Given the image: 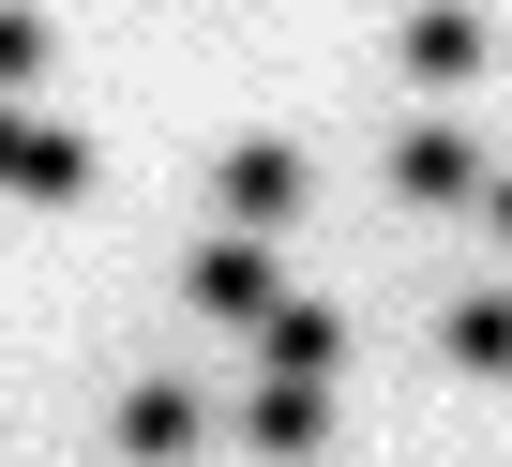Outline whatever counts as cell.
Wrapping results in <instances>:
<instances>
[{
	"label": "cell",
	"mask_w": 512,
	"mask_h": 467,
	"mask_svg": "<svg viewBox=\"0 0 512 467\" xmlns=\"http://www.w3.org/2000/svg\"><path fill=\"white\" fill-rule=\"evenodd\" d=\"M211 196H226V226H241V242H272V226H302V196H317V166H302L287 136H241V151L211 166Z\"/></svg>",
	"instance_id": "6da1fadb"
},
{
	"label": "cell",
	"mask_w": 512,
	"mask_h": 467,
	"mask_svg": "<svg viewBox=\"0 0 512 467\" xmlns=\"http://www.w3.org/2000/svg\"><path fill=\"white\" fill-rule=\"evenodd\" d=\"M0 181L46 196V211H76V196H91V136H61V121H16V106H0Z\"/></svg>",
	"instance_id": "7a4b0ae2"
},
{
	"label": "cell",
	"mask_w": 512,
	"mask_h": 467,
	"mask_svg": "<svg viewBox=\"0 0 512 467\" xmlns=\"http://www.w3.org/2000/svg\"><path fill=\"white\" fill-rule=\"evenodd\" d=\"M181 287H196L211 317H241V332H272V317H287V287H272V257H256V242H241V226H226V242H211V257L181 272Z\"/></svg>",
	"instance_id": "3957f363"
},
{
	"label": "cell",
	"mask_w": 512,
	"mask_h": 467,
	"mask_svg": "<svg viewBox=\"0 0 512 467\" xmlns=\"http://www.w3.org/2000/svg\"><path fill=\"white\" fill-rule=\"evenodd\" d=\"M482 61H497V31L467 16V0H422V16H407V76H422V91H467Z\"/></svg>",
	"instance_id": "277c9868"
},
{
	"label": "cell",
	"mask_w": 512,
	"mask_h": 467,
	"mask_svg": "<svg viewBox=\"0 0 512 467\" xmlns=\"http://www.w3.org/2000/svg\"><path fill=\"white\" fill-rule=\"evenodd\" d=\"M196 437H211V407H196L181 377H136V392H121V452H136V467H181Z\"/></svg>",
	"instance_id": "5b68a950"
},
{
	"label": "cell",
	"mask_w": 512,
	"mask_h": 467,
	"mask_svg": "<svg viewBox=\"0 0 512 467\" xmlns=\"http://www.w3.org/2000/svg\"><path fill=\"white\" fill-rule=\"evenodd\" d=\"M241 437L302 467V452H332V392H317V377H272V392H256V407H241Z\"/></svg>",
	"instance_id": "8992f818"
},
{
	"label": "cell",
	"mask_w": 512,
	"mask_h": 467,
	"mask_svg": "<svg viewBox=\"0 0 512 467\" xmlns=\"http://www.w3.org/2000/svg\"><path fill=\"white\" fill-rule=\"evenodd\" d=\"M256 362H272V377H317V392H332V362H347V317H332V302H287L272 332H256Z\"/></svg>",
	"instance_id": "52a82bcc"
},
{
	"label": "cell",
	"mask_w": 512,
	"mask_h": 467,
	"mask_svg": "<svg viewBox=\"0 0 512 467\" xmlns=\"http://www.w3.org/2000/svg\"><path fill=\"white\" fill-rule=\"evenodd\" d=\"M392 196H437V211H452V196H482V151L422 121V136H392Z\"/></svg>",
	"instance_id": "ba28073f"
},
{
	"label": "cell",
	"mask_w": 512,
	"mask_h": 467,
	"mask_svg": "<svg viewBox=\"0 0 512 467\" xmlns=\"http://www.w3.org/2000/svg\"><path fill=\"white\" fill-rule=\"evenodd\" d=\"M452 377H512V287L452 302Z\"/></svg>",
	"instance_id": "9c48e42d"
},
{
	"label": "cell",
	"mask_w": 512,
	"mask_h": 467,
	"mask_svg": "<svg viewBox=\"0 0 512 467\" xmlns=\"http://www.w3.org/2000/svg\"><path fill=\"white\" fill-rule=\"evenodd\" d=\"M31 76H46V16H31V0H0V106H16Z\"/></svg>",
	"instance_id": "30bf717a"
},
{
	"label": "cell",
	"mask_w": 512,
	"mask_h": 467,
	"mask_svg": "<svg viewBox=\"0 0 512 467\" xmlns=\"http://www.w3.org/2000/svg\"><path fill=\"white\" fill-rule=\"evenodd\" d=\"M482 226H497V242H512V181H482Z\"/></svg>",
	"instance_id": "8fae6325"
}]
</instances>
